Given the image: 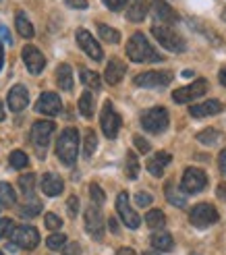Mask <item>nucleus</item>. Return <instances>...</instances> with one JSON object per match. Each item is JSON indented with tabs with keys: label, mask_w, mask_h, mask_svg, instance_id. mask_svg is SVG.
<instances>
[{
	"label": "nucleus",
	"mask_w": 226,
	"mask_h": 255,
	"mask_svg": "<svg viewBox=\"0 0 226 255\" xmlns=\"http://www.w3.org/2000/svg\"><path fill=\"white\" fill-rule=\"evenodd\" d=\"M133 143H135V147H137V149L141 151V154H147V151H149V143L145 141V139H143L141 135H135V137H133Z\"/></svg>",
	"instance_id": "nucleus-44"
},
{
	"label": "nucleus",
	"mask_w": 226,
	"mask_h": 255,
	"mask_svg": "<svg viewBox=\"0 0 226 255\" xmlns=\"http://www.w3.org/2000/svg\"><path fill=\"white\" fill-rule=\"evenodd\" d=\"M90 195H92L94 206H102V203H104V199H106V195H104L102 187H100L98 183H92V185H90Z\"/></svg>",
	"instance_id": "nucleus-39"
},
{
	"label": "nucleus",
	"mask_w": 226,
	"mask_h": 255,
	"mask_svg": "<svg viewBox=\"0 0 226 255\" xmlns=\"http://www.w3.org/2000/svg\"><path fill=\"white\" fill-rule=\"evenodd\" d=\"M208 92V81L206 79H197L193 81L191 85H185V87H179L172 92V100L179 102V104H187V102H191L199 96H204Z\"/></svg>",
	"instance_id": "nucleus-9"
},
{
	"label": "nucleus",
	"mask_w": 226,
	"mask_h": 255,
	"mask_svg": "<svg viewBox=\"0 0 226 255\" xmlns=\"http://www.w3.org/2000/svg\"><path fill=\"white\" fill-rule=\"evenodd\" d=\"M152 33L162 46L166 50H170V52H185V48H187L185 37L179 31H174V27H170V25H154Z\"/></svg>",
	"instance_id": "nucleus-3"
},
{
	"label": "nucleus",
	"mask_w": 226,
	"mask_h": 255,
	"mask_svg": "<svg viewBox=\"0 0 226 255\" xmlns=\"http://www.w3.org/2000/svg\"><path fill=\"white\" fill-rule=\"evenodd\" d=\"M102 2H104L110 10H114V12H116V10H122L124 6H127V0H102Z\"/></svg>",
	"instance_id": "nucleus-43"
},
{
	"label": "nucleus",
	"mask_w": 226,
	"mask_h": 255,
	"mask_svg": "<svg viewBox=\"0 0 226 255\" xmlns=\"http://www.w3.org/2000/svg\"><path fill=\"white\" fill-rule=\"evenodd\" d=\"M79 112L85 119H92V114H94V96H92V92H85L79 98Z\"/></svg>",
	"instance_id": "nucleus-33"
},
{
	"label": "nucleus",
	"mask_w": 226,
	"mask_h": 255,
	"mask_svg": "<svg viewBox=\"0 0 226 255\" xmlns=\"http://www.w3.org/2000/svg\"><path fill=\"white\" fill-rule=\"evenodd\" d=\"M218 166H220V172L226 176V147L220 151V156H218Z\"/></svg>",
	"instance_id": "nucleus-49"
},
{
	"label": "nucleus",
	"mask_w": 226,
	"mask_h": 255,
	"mask_svg": "<svg viewBox=\"0 0 226 255\" xmlns=\"http://www.w3.org/2000/svg\"><path fill=\"white\" fill-rule=\"evenodd\" d=\"M81 81H83V85L92 87V89H100V85H102L100 75L96 71H90V69H81Z\"/></svg>",
	"instance_id": "nucleus-35"
},
{
	"label": "nucleus",
	"mask_w": 226,
	"mask_h": 255,
	"mask_svg": "<svg viewBox=\"0 0 226 255\" xmlns=\"http://www.w3.org/2000/svg\"><path fill=\"white\" fill-rule=\"evenodd\" d=\"M40 212H42V203L40 201H31L25 208H21V214L23 216H29V218H31V216H35V214H40Z\"/></svg>",
	"instance_id": "nucleus-40"
},
{
	"label": "nucleus",
	"mask_w": 226,
	"mask_h": 255,
	"mask_svg": "<svg viewBox=\"0 0 226 255\" xmlns=\"http://www.w3.org/2000/svg\"><path fill=\"white\" fill-rule=\"evenodd\" d=\"M56 83L60 89H65V92H71L73 89V71L69 65H60L56 69Z\"/></svg>",
	"instance_id": "nucleus-25"
},
{
	"label": "nucleus",
	"mask_w": 226,
	"mask_h": 255,
	"mask_svg": "<svg viewBox=\"0 0 226 255\" xmlns=\"http://www.w3.org/2000/svg\"><path fill=\"white\" fill-rule=\"evenodd\" d=\"M116 212H118L120 220L124 222V226H127V228H139L141 218H139V216H137V212L129 206V193H127V191L118 193V197H116Z\"/></svg>",
	"instance_id": "nucleus-11"
},
{
	"label": "nucleus",
	"mask_w": 226,
	"mask_h": 255,
	"mask_svg": "<svg viewBox=\"0 0 226 255\" xmlns=\"http://www.w3.org/2000/svg\"><path fill=\"white\" fill-rule=\"evenodd\" d=\"M174 75L170 71H147L135 77V85L137 87H166L170 85Z\"/></svg>",
	"instance_id": "nucleus-7"
},
{
	"label": "nucleus",
	"mask_w": 226,
	"mask_h": 255,
	"mask_svg": "<svg viewBox=\"0 0 226 255\" xmlns=\"http://www.w3.org/2000/svg\"><path fill=\"white\" fill-rule=\"evenodd\" d=\"M218 139H222V133L216 129H204V131L197 133V141L204 143V145H214Z\"/></svg>",
	"instance_id": "nucleus-34"
},
{
	"label": "nucleus",
	"mask_w": 226,
	"mask_h": 255,
	"mask_svg": "<svg viewBox=\"0 0 226 255\" xmlns=\"http://www.w3.org/2000/svg\"><path fill=\"white\" fill-rule=\"evenodd\" d=\"M143 255H158V253H152V251H147V253H143Z\"/></svg>",
	"instance_id": "nucleus-58"
},
{
	"label": "nucleus",
	"mask_w": 226,
	"mask_h": 255,
	"mask_svg": "<svg viewBox=\"0 0 226 255\" xmlns=\"http://www.w3.org/2000/svg\"><path fill=\"white\" fill-rule=\"evenodd\" d=\"M6 102H8V108H10L12 112H21L25 106L29 104L27 87H25V85H15V87H12L10 92H8Z\"/></svg>",
	"instance_id": "nucleus-17"
},
{
	"label": "nucleus",
	"mask_w": 226,
	"mask_h": 255,
	"mask_svg": "<svg viewBox=\"0 0 226 255\" xmlns=\"http://www.w3.org/2000/svg\"><path fill=\"white\" fill-rule=\"evenodd\" d=\"M67 210H69V216H71V218H75V216H77V212H79V199L75 197V195L69 197V201H67Z\"/></svg>",
	"instance_id": "nucleus-42"
},
{
	"label": "nucleus",
	"mask_w": 226,
	"mask_h": 255,
	"mask_svg": "<svg viewBox=\"0 0 226 255\" xmlns=\"http://www.w3.org/2000/svg\"><path fill=\"white\" fill-rule=\"evenodd\" d=\"M65 243H67V237L62 235V233H54V235H50V237L46 239L48 249H52V251H56V249H60V247H65Z\"/></svg>",
	"instance_id": "nucleus-38"
},
{
	"label": "nucleus",
	"mask_w": 226,
	"mask_h": 255,
	"mask_svg": "<svg viewBox=\"0 0 226 255\" xmlns=\"http://www.w3.org/2000/svg\"><path fill=\"white\" fill-rule=\"evenodd\" d=\"M77 44L81 46L83 52L94 58V60H102L104 58V52H102V46L98 44V40H94V35L87 31V29H79L77 31Z\"/></svg>",
	"instance_id": "nucleus-14"
},
{
	"label": "nucleus",
	"mask_w": 226,
	"mask_h": 255,
	"mask_svg": "<svg viewBox=\"0 0 226 255\" xmlns=\"http://www.w3.org/2000/svg\"><path fill=\"white\" fill-rule=\"evenodd\" d=\"M96 147H98V135H96L94 129H87L85 131V139H83V156L85 158H92Z\"/></svg>",
	"instance_id": "nucleus-29"
},
{
	"label": "nucleus",
	"mask_w": 226,
	"mask_h": 255,
	"mask_svg": "<svg viewBox=\"0 0 226 255\" xmlns=\"http://www.w3.org/2000/svg\"><path fill=\"white\" fill-rule=\"evenodd\" d=\"M208 185V176L204 170H199V168H187L185 174H183V181H181V187L185 193H199L202 189H206Z\"/></svg>",
	"instance_id": "nucleus-10"
},
{
	"label": "nucleus",
	"mask_w": 226,
	"mask_h": 255,
	"mask_svg": "<svg viewBox=\"0 0 226 255\" xmlns=\"http://www.w3.org/2000/svg\"><path fill=\"white\" fill-rule=\"evenodd\" d=\"M191 75H193V71H189V69L183 71V77H191Z\"/></svg>",
	"instance_id": "nucleus-57"
},
{
	"label": "nucleus",
	"mask_w": 226,
	"mask_h": 255,
	"mask_svg": "<svg viewBox=\"0 0 226 255\" xmlns=\"http://www.w3.org/2000/svg\"><path fill=\"white\" fill-rule=\"evenodd\" d=\"M168 123H170V117H168V110L162 108V106H156V108H149L141 114V127L147 131V133H164L168 129Z\"/></svg>",
	"instance_id": "nucleus-4"
},
{
	"label": "nucleus",
	"mask_w": 226,
	"mask_h": 255,
	"mask_svg": "<svg viewBox=\"0 0 226 255\" xmlns=\"http://www.w3.org/2000/svg\"><path fill=\"white\" fill-rule=\"evenodd\" d=\"M0 255H2V251H0Z\"/></svg>",
	"instance_id": "nucleus-59"
},
{
	"label": "nucleus",
	"mask_w": 226,
	"mask_h": 255,
	"mask_svg": "<svg viewBox=\"0 0 226 255\" xmlns=\"http://www.w3.org/2000/svg\"><path fill=\"white\" fill-rule=\"evenodd\" d=\"M15 25H17V31H19V35H23V37H33V27H31V23H29V19L25 17V12H17L15 15Z\"/></svg>",
	"instance_id": "nucleus-28"
},
{
	"label": "nucleus",
	"mask_w": 226,
	"mask_h": 255,
	"mask_svg": "<svg viewBox=\"0 0 226 255\" xmlns=\"http://www.w3.org/2000/svg\"><path fill=\"white\" fill-rule=\"evenodd\" d=\"M124 73H127V65H124L122 60L118 58H112L108 65H106V71H104V79L108 85H116L122 81L124 77Z\"/></svg>",
	"instance_id": "nucleus-18"
},
{
	"label": "nucleus",
	"mask_w": 226,
	"mask_h": 255,
	"mask_svg": "<svg viewBox=\"0 0 226 255\" xmlns=\"http://www.w3.org/2000/svg\"><path fill=\"white\" fill-rule=\"evenodd\" d=\"M124 172H127L129 178H137V172H139V162H137V156L133 151L127 154V166H124Z\"/></svg>",
	"instance_id": "nucleus-37"
},
{
	"label": "nucleus",
	"mask_w": 226,
	"mask_h": 255,
	"mask_svg": "<svg viewBox=\"0 0 226 255\" xmlns=\"http://www.w3.org/2000/svg\"><path fill=\"white\" fill-rule=\"evenodd\" d=\"M149 2H152L156 21H160V23H177L179 21V15L164 2V0H149Z\"/></svg>",
	"instance_id": "nucleus-21"
},
{
	"label": "nucleus",
	"mask_w": 226,
	"mask_h": 255,
	"mask_svg": "<svg viewBox=\"0 0 226 255\" xmlns=\"http://www.w3.org/2000/svg\"><path fill=\"white\" fill-rule=\"evenodd\" d=\"M218 210L212 206V203H197V206L191 210L189 214V220L195 228H208L212 224L218 222Z\"/></svg>",
	"instance_id": "nucleus-5"
},
{
	"label": "nucleus",
	"mask_w": 226,
	"mask_h": 255,
	"mask_svg": "<svg viewBox=\"0 0 226 255\" xmlns=\"http://www.w3.org/2000/svg\"><path fill=\"white\" fill-rule=\"evenodd\" d=\"M8 160H10V166L12 168H25L29 164V158H27V154H25V151H21V149H15L12 151V154L8 156Z\"/></svg>",
	"instance_id": "nucleus-36"
},
{
	"label": "nucleus",
	"mask_w": 226,
	"mask_h": 255,
	"mask_svg": "<svg viewBox=\"0 0 226 255\" xmlns=\"http://www.w3.org/2000/svg\"><path fill=\"white\" fill-rule=\"evenodd\" d=\"M65 2H67L71 8H79V10L87 8V0H65Z\"/></svg>",
	"instance_id": "nucleus-48"
},
{
	"label": "nucleus",
	"mask_w": 226,
	"mask_h": 255,
	"mask_svg": "<svg viewBox=\"0 0 226 255\" xmlns=\"http://www.w3.org/2000/svg\"><path fill=\"white\" fill-rule=\"evenodd\" d=\"M220 83L226 87V67H222V69H220Z\"/></svg>",
	"instance_id": "nucleus-54"
},
{
	"label": "nucleus",
	"mask_w": 226,
	"mask_h": 255,
	"mask_svg": "<svg viewBox=\"0 0 226 255\" xmlns=\"http://www.w3.org/2000/svg\"><path fill=\"white\" fill-rule=\"evenodd\" d=\"M44 220H46V228H50V231H58V228L62 226V220L56 214H46Z\"/></svg>",
	"instance_id": "nucleus-41"
},
{
	"label": "nucleus",
	"mask_w": 226,
	"mask_h": 255,
	"mask_svg": "<svg viewBox=\"0 0 226 255\" xmlns=\"http://www.w3.org/2000/svg\"><path fill=\"white\" fill-rule=\"evenodd\" d=\"M0 121H4V106H2V102H0Z\"/></svg>",
	"instance_id": "nucleus-56"
},
{
	"label": "nucleus",
	"mask_w": 226,
	"mask_h": 255,
	"mask_svg": "<svg viewBox=\"0 0 226 255\" xmlns=\"http://www.w3.org/2000/svg\"><path fill=\"white\" fill-rule=\"evenodd\" d=\"M10 239L17 247L31 251L40 243V233H37V228H33V226H17L15 231H12Z\"/></svg>",
	"instance_id": "nucleus-6"
},
{
	"label": "nucleus",
	"mask_w": 226,
	"mask_h": 255,
	"mask_svg": "<svg viewBox=\"0 0 226 255\" xmlns=\"http://www.w3.org/2000/svg\"><path fill=\"white\" fill-rule=\"evenodd\" d=\"M149 243H152V247L156 251H172V247H174V241L168 233H154L149 237Z\"/></svg>",
	"instance_id": "nucleus-23"
},
{
	"label": "nucleus",
	"mask_w": 226,
	"mask_h": 255,
	"mask_svg": "<svg viewBox=\"0 0 226 255\" xmlns=\"http://www.w3.org/2000/svg\"><path fill=\"white\" fill-rule=\"evenodd\" d=\"M10 231H12V220H8V218H0V239L6 237Z\"/></svg>",
	"instance_id": "nucleus-46"
},
{
	"label": "nucleus",
	"mask_w": 226,
	"mask_h": 255,
	"mask_svg": "<svg viewBox=\"0 0 226 255\" xmlns=\"http://www.w3.org/2000/svg\"><path fill=\"white\" fill-rule=\"evenodd\" d=\"M100 125H102V131L108 139H114L118 129H120V117L116 114L112 102H104V108H102V117H100Z\"/></svg>",
	"instance_id": "nucleus-8"
},
{
	"label": "nucleus",
	"mask_w": 226,
	"mask_h": 255,
	"mask_svg": "<svg viewBox=\"0 0 226 255\" xmlns=\"http://www.w3.org/2000/svg\"><path fill=\"white\" fill-rule=\"evenodd\" d=\"M108 222H110V231H112V233H118V224H116V220H114V218H110Z\"/></svg>",
	"instance_id": "nucleus-53"
},
{
	"label": "nucleus",
	"mask_w": 226,
	"mask_h": 255,
	"mask_svg": "<svg viewBox=\"0 0 226 255\" xmlns=\"http://www.w3.org/2000/svg\"><path fill=\"white\" fill-rule=\"evenodd\" d=\"M0 37H2V40L6 42V44H10L12 40H10V33H8V29L4 27V25H0Z\"/></svg>",
	"instance_id": "nucleus-50"
},
{
	"label": "nucleus",
	"mask_w": 226,
	"mask_h": 255,
	"mask_svg": "<svg viewBox=\"0 0 226 255\" xmlns=\"http://www.w3.org/2000/svg\"><path fill=\"white\" fill-rule=\"evenodd\" d=\"M147 8H149L147 6V0H133V4L127 10V19L129 21H135V23L143 21L145 15H147Z\"/></svg>",
	"instance_id": "nucleus-24"
},
{
	"label": "nucleus",
	"mask_w": 226,
	"mask_h": 255,
	"mask_svg": "<svg viewBox=\"0 0 226 255\" xmlns=\"http://www.w3.org/2000/svg\"><path fill=\"white\" fill-rule=\"evenodd\" d=\"M195 255H197V253H195Z\"/></svg>",
	"instance_id": "nucleus-60"
},
{
	"label": "nucleus",
	"mask_w": 226,
	"mask_h": 255,
	"mask_svg": "<svg viewBox=\"0 0 226 255\" xmlns=\"http://www.w3.org/2000/svg\"><path fill=\"white\" fill-rule=\"evenodd\" d=\"M145 222H147V226L149 228H162L166 224V216H164V212H160V210H149L147 214H145Z\"/></svg>",
	"instance_id": "nucleus-31"
},
{
	"label": "nucleus",
	"mask_w": 226,
	"mask_h": 255,
	"mask_svg": "<svg viewBox=\"0 0 226 255\" xmlns=\"http://www.w3.org/2000/svg\"><path fill=\"white\" fill-rule=\"evenodd\" d=\"M35 110L40 114H46V117H56V114L62 110V102H60L58 94L46 92V94L40 96V100H37Z\"/></svg>",
	"instance_id": "nucleus-16"
},
{
	"label": "nucleus",
	"mask_w": 226,
	"mask_h": 255,
	"mask_svg": "<svg viewBox=\"0 0 226 255\" xmlns=\"http://www.w3.org/2000/svg\"><path fill=\"white\" fill-rule=\"evenodd\" d=\"M4 65V52H2V46H0V69Z\"/></svg>",
	"instance_id": "nucleus-55"
},
{
	"label": "nucleus",
	"mask_w": 226,
	"mask_h": 255,
	"mask_svg": "<svg viewBox=\"0 0 226 255\" xmlns=\"http://www.w3.org/2000/svg\"><path fill=\"white\" fill-rule=\"evenodd\" d=\"M170 160H172V156L168 154V151H158L156 156H152L147 160L145 166H147V170L152 176H162L164 174V168L170 164Z\"/></svg>",
	"instance_id": "nucleus-22"
},
{
	"label": "nucleus",
	"mask_w": 226,
	"mask_h": 255,
	"mask_svg": "<svg viewBox=\"0 0 226 255\" xmlns=\"http://www.w3.org/2000/svg\"><path fill=\"white\" fill-rule=\"evenodd\" d=\"M77 149H79V131L69 127L60 133L56 141V156L65 166H73L77 160Z\"/></svg>",
	"instance_id": "nucleus-2"
},
{
	"label": "nucleus",
	"mask_w": 226,
	"mask_h": 255,
	"mask_svg": "<svg viewBox=\"0 0 226 255\" xmlns=\"http://www.w3.org/2000/svg\"><path fill=\"white\" fill-rule=\"evenodd\" d=\"M54 133V123L52 121H35L31 127V141L37 147H46L50 137Z\"/></svg>",
	"instance_id": "nucleus-15"
},
{
	"label": "nucleus",
	"mask_w": 226,
	"mask_h": 255,
	"mask_svg": "<svg viewBox=\"0 0 226 255\" xmlns=\"http://www.w3.org/2000/svg\"><path fill=\"white\" fill-rule=\"evenodd\" d=\"M135 203H137V206H141V208L152 206V195H149V193H137L135 195Z\"/></svg>",
	"instance_id": "nucleus-45"
},
{
	"label": "nucleus",
	"mask_w": 226,
	"mask_h": 255,
	"mask_svg": "<svg viewBox=\"0 0 226 255\" xmlns=\"http://www.w3.org/2000/svg\"><path fill=\"white\" fill-rule=\"evenodd\" d=\"M98 33L108 44H118L120 42V31L108 27V25H104V23H98Z\"/></svg>",
	"instance_id": "nucleus-30"
},
{
	"label": "nucleus",
	"mask_w": 226,
	"mask_h": 255,
	"mask_svg": "<svg viewBox=\"0 0 226 255\" xmlns=\"http://www.w3.org/2000/svg\"><path fill=\"white\" fill-rule=\"evenodd\" d=\"M21 56H23L25 67H27V71H29L31 75H40V73L44 71L46 58H44V54H42L35 46H25L23 52H21Z\"/></svg>",
	"instance_id": "nucleus-13"
},
{
	"label": "nucleus",
	"mask_w": 226,
	"mask_h": 255,
	"mask_svg": "<svg viewBox=\"0 0 226 255\" xmlns=\"http://www.w3.org/2000/svg\"><path fill=\"white\" fill-rule=\"evenodd\" d=\"M164 193H166V199L172 203V206H177V208H185L187 206V197L181 193V191L174 187L172 183H168L166 185V189H164Z\"/></svg>",
	"instance_id": "nucleus-27"
},
{
	"label": "nucleus",
	"mask_w": 226,
	"mask_h": 255,
	"mask_svg": "<svg viewBox=\"0 0 226 255\" xmlns=\"http://www.w3.org/2000/svg\"><path fill=\"white\" fill-rule=\"evenodd\" d=\"M42 191L48 195V197H56L62 193V189H65V183H62V178L56 174V172H46L42 176Z\"/></svg>",
	"instance_id": "nucleus-19"
},
{
	"label": "nucleus",
	"mask_w": 226,
	"mask_h": 255,
	"mask_svg": "<svg viewBox=\"0 0 226 255\" xmlns=\"http://www.w3.org/2000/svg\"><path fill=\"white\" fill-rule=\"evenodd\" d=\"M216 193H218L220 199H226V185H224V183L218 185V191H216Z\"/></svg>",
	"instance_id": "nucleus-51"
},
{
	"label": "nucleus",
	"mask_w": 226,
	"mask_h": 255,
	"mask_svg": "<svg viewBox=\"0 0 226 255\" xmlns=\"http://www.w3.org/2000/svg\"><path fill=\"white\" fill-rule=\"evenodd\" d=\"M79 253H81L79 243H71L69 247H65V251H62V255H79Z\"/></svg>",
	"instance_id": "nucleus-47"
},
{
	"label": "nucleus",
	"mask_w": 226,
	"mask_h": 255,
	"mask_svg": "<svg viewBox=\"0 0 226 255\" xmlns=\"http://www.w3.org/2000/svg\"><path fill=\"white\" fill-rule=\"evenodd\" d=\"M116 255H135V251H133V249H129V247H122V249H118V251H116Z\"/></svg>",
	"instance_id": "nucleus-52"
},
{
	"label": "nucleus",
	"mask_w": 226,
	"mask_h": 255,
	"mask_svg": "<svg viewBox=\"0 0 226 255\" xmlns=\"http://www.w3.org/2000/svg\"><path fill=\"white\" fill-rule=\"evenodd\" d=\"M33 185H35V174L33 172H25L23 176H19V187H21V193L25 197L33 195Z\"/></svg>",
	"instance_id": "nucleus-32"
},
{
	"label": "nucleus",
	"mask_w": 226,
	"mask_h": 255,
	"mask_svg": "<svg viewBox=\"0 0 226 255\" xmlns=\"http://www.w3.org/2000/svg\"><path fill=\"white\" fill-rule=\"evenodd\" d=\"M17 203V193L8 183H0V206L10 208Z\"/></svg>",
	"instance_id": "nucleus-26"
},
{
	"label": "nucleus",
	"mask_w": 226,
	"mask_h": 255,
	"mask_svg": "<svg viewBox=\"0 0 226 255\" xmlns=\"http://www.w3.org/2000/svg\"><path fill=\"white\" fill-rule=\"evenodd\" d=\"M127 56L133 60V62H160L162 56L158 50L149 44V40H145L143 33H133L131 40L127 42Z\"/></svg>",
	"instance_id": "nucleus-1"
},
{
	"label": "nucleus",
	"mask_w": 226,
	"mask_h": 255,
	"mask_svg": "<svg viewBox=\"0 0 226 255\" xmlns=\"http://www.w3.org/2000/svg\"><path fill=\"white\" fill-rule=\"evenodd\" d=\"M222 104L218 100H208V102H202V104H195V106H189V114L195 119H202V117H214V114L222 112Z\"/></svg>",
	"instance_id": "nucleus-20"
},
{
	"label": "nucleus",
	"mask_w": 226,
	"mask_h": 255,
	"mask_svg": "<svg viewBox=\"0 0 226 255\" xmlns=\"http://www.w3.org/2000/svg\"><path fill=\"white\" fill-rule=\"evenodd\" d=\"M85 231L90 233L94 239L104 237V218L98 206H90L85 210Z\"/></svg>",
	"instance_id": "nucleus-12"
}]
</instances>
